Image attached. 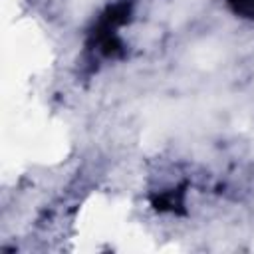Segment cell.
I'll list each match as a JSON object with an SVG mask.
<instances>
[{
	"label": "cell",
	"instance_id": "cell-1",
	"mask_svg": "<svg viewBox=\"0 0 254 254\" xmlns=\"http://www.w3.org/2000/svg\"><path fill=\"white\" fill-rule=\"evenodd\" d=\"M234 12L246 16V18H254V0H226Z\"/></svg>",
	"mask_w": 254,
	"mask_h": 254
}]
</instances>
